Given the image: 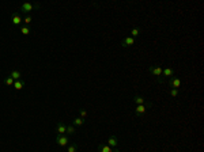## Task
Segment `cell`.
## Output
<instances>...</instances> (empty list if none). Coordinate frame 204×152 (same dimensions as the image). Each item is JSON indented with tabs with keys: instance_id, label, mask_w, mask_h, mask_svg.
<instances>
[{
	"instance_id": "cell-1",
	"label": "cell",
	"mask_w": 204,
	"mask_h": 152,
	"mask_svg": "<svg viewBox=\"0 0 204 152\" xmlns=\"http://www.w3.org/2000/svg\"><path fill=\"white\" fill-rule=\"evenodd\" d=\"M41 5L38 4H33V3H29V2H26V3H23V4L21 5V7H19V10L22 11V12L23 14H26V15H29L30 12H31L33 10H35V8H40Z\"/></svg>"
},
{
	"instance_id": "cell-2",
	"label": "cell",
	"mask_w": 204,
	"mask_h": 152,
	"mask_svg": "<svg viewBox=\"0 0 204 152\" xmlns=\"http://www.w3.org/2000/svg\"><path fill=\"white\" fill-rule=\"evenodd\" d=\"M162 76H163V78H169V79L173 78V76H174V69L171 67H165L162 69ZM162 76H160V79H162ZM160 79H158L157 81L159 84H162V80H160Z\"/></svg>"
},
{
	"instance_id": "cell-3",
	"label": "cell",
	"mask_w": 204,
	"mask_h": 152,
	"mask_svg": "<svg viewBox=\"0 0 204 152\" xmlns=\"http://www.w3.org/2000/svg\"><path fill=\"white\" fill-rule=\"evenodd\" d=\"M54 140H56L57 145H60V147H65V145H68V143H70L67 135H57L56 137H54Z\"/></svg>"
},
{
	"instance_id": "cell-4",
	"label": "cell",
	"mask_w": 204,
	"mask_h": 152,
	"mask_svg": "<svg viewBox=\"0 0 204 152\" xmlns=\"http://www.w3.org/2000/svg\"><path fill=\"white\" fill-rule=\"evenodd\" d=\"M169 86H170L171 88L178 90L180 87H181V79L177 78V76H173V78H170V80H169Z\"/></svg>"
},
{
	"instance_id": "cell-5",
	"label": "cell",
	"mask_w": 204,
	"mask_h": 152,
	"mask_svg": "<svg viewBox=\"0 0 204 152\" xmlns=\"http://www.w3.org/2000/svg\"><path fill=\"white\" fill-rule=\"evenodd\" d=\"M162 67H150L148 68V72L151 73V75L157 76L158 79H160V76H162Z\"/></svg>"
},
{
	"instance_id": "cell-6",
	"label": "cell",
	"mask_w": 204,
	"mask_h": 152,
	"mask_svg": "<svg viewBox=\"0 0 204 152\" xmlns=\"http://www.w3.org/2000/svg\"><path fill=\"white\" fill-rule=\"evenodd\" d=\"M133 43H135V38H132L129 35V37H125L124 40L121 41V46L122 48H128V46H132Z\"/></svg>"
},
{
	"instance_id": "cell-7",
	"label": "cell",
	"mask_w": 204,
	"mask_h": 152,
	"mask_svg": "<svg viewBox=\"0 0 204 152\" xmlns=\"http://www.w3.org/2000/svg\"><path fill=\"white\" fill-rule=\"evenodd\" d=\"M11 22H12L14 26H21V23H22V16L19 15L18 12H14V14H12V18H11Z\"/></svg>"
},
{
	"instance_id": "cell-8",
	"label": "cell",
	"mask_w": 204,
	"mask_h": 152,
	"mask_svg": "<svg viewBox=\"0 0 204 152\" xmlns=\"http://www.w3.org/2000/svg\"><path fill=\"white\" fill-rule=\"evenodd\" d=\"M146 110H147V107L144 105H138L136 106V109H135V116L136 117H141L144 113H146Z\"/></svg>"
},
{
	"instance_id": "cell-9",
	"label": "cell",
	"mask_w": 204,
	"mask_h": 152,
	"mask_svg": "<svg viewBox=\"0 0 204 152\" xmlns=\"http://www.w3.org/2000/svg\"><path fill=\"white\" fill-rule=\"evenodd\" d=\"M108 145L110 147V148H117V145H118V140H117L116 136H110L108 140Z\"/></svg>"
},
{
	"instance_id": "cell-10",
	"label": "cell",
	"mask_w": 204,
	"mask_h": 152,
	"mask_svg": "<svg viewBox=\"0 0 204 152\" xmlns=\"http://www.w3.org/2000/svg\"><path fill=\"white\" fill-rule=\"evenodd\" d=\"M10 76L14 79V80H21L22 79V72L19 69H14V71H11Z\"/></svg>"
},
{
	"instance_id": "cell-11",
	"label": "cell",
	"mask_w": 204,
	"mask_h": 152,
	"mask_svg": "<svg viewBox=\"0 0 204 152\" xmlns=\"http://www.w3.org/2000/svg\"><path fill=\"white\" fill-rule=\"evenodd\" d=\"M65 130H67V126H65L63 122H59V124H57V128H56L57 135H65Z\"/></svg>"
},
{
	"instance_id": "cell-12",
	"label": "cell",
	"mask_w": 204,
	"mask_h": 152,
	"mask_svg": "<svg viewBox=\"0 0 204 152\" xmlns=\"http://www.w3.org/2000/svg\"><path fill=\"white\" fill-rule=\"evenodd\" d=\"M23 87H24V80H22V79H21V80H15V81H14V88H15V90H18V91H19V90H22Z\"/></svg>"
},
{
	"instance_id": "cell-13",
	"label": "cell",
	"mask_w": 204,
	"mask_h": 152,
	"mask_svg": "<svg viewBox=\"0 0 204 152\" xmlns=\"http://www.w3.org/2000/svg\"><path fill=\"white\" fill-rule=\"evenodd\" d=\"M19 30H21V33L23 35H29L30 33H31V30H30L29 26H19Z\"/></svg>"
},
{
	"instance_id": "cell-14",
	"label": "cell",
	"mask_w": 204,
	"mask_h": 152,
	"mask_svg": "<svg viewBox=\"0 0 204 152\" xmlns=\"http://www.w3.org/2000/svg\"><path fill=\"white\" fill-rule=\"evenodd\" d=\"M133 100H135L138 105H144V102H146V99H144L143 97H140V95H138V94L133 97Z\"/></svg>"
},
{
	"instance_id": "cell-15",
	"label": "cell",
	"mask_w": 204,
	"mask_h": 152,
	"mask_svg": "<svg viewBox=\"0 0 204 152\" xmlns=\"http://www.w3.org/2000/svg\"><path fill=\"white\" fill-rule=\"evenodd\" d=\"M139 35H140V29H139V27H135V29L131 30V37L132 38H136V37H139Z\"/></svg>"
},
{
	"instance_id": "cell-16",
	"label": "cell",
	"mask_w": 204,
	"mask_h": 152,
	"mask_svg": "<svg viewBox=\"0 0 204 152\" xmlns=\"http://www.w3.org/2000/svg\"><path fill=\"white\" fill-rule=\"evenodd\" d=\"M84 124V119L83 118H80V117H78V118H75L73 119V126H82V125Z\"/></svg>"
},
{
	"instance_id": "cell-17",
	"label": "cell",
	"mask_w": 204,
	"mask_h": 152,
	"mask_svg": "<svg viewBox=\"0 0 204 152\" xmlns=\"http://www.w3.org/2000/svg\"><path fill=\"white\" fill-rule=\"evenodd\" d=\"M76 149H78V144L72 143V144H70V145H68L67 152H76Z\"/></svg>"
},
{
	"instance_id": "cell-18",
	"label": "cell",
	"mask_w": 204,
	"mask_h": 152,
	"mask_svg": "<svg viewBox=\"0 0 204 152\" xmlns=\"http://www.w3.org/2000/svg\"><path fill=\"white\" fill-rule=\"evenodd\" d=\"M99 152H112V148L108 144H103V145L99 147Z\"/></svg>"
},
{
	"instance_id": "cell-19",
	"label": "cell",
	"mask_w": 204,
	"mask_h": 152,
	"mask_svg": "<svg viewBox=\"0 0 204 152\" xmlns=\"http://www.w3.org/2000/svg\"><path fill=\"white\" fill-rule=\"evenodd\" d=\"M75 126L73 125H70V126H67V130H65V135H73L75 133Z\"/></svg>"
},
{
	"instance_id": "cell-20",
	"label": "cell",
	"mask_w": 204,
	"mask_h": 152,
	"mask_svg": "<svg viewBox=\"0 0 204 152\" xmlns=\"http://www.w3.org/2000/svg\"><path fill=\"white\" fill-rule=\"evenodd\" d=\"M31 22H33L31 15H26V16H24V19H23V23L24 24H27V26H29V24H31Z\"/></svg>"
},
{
	"instance_id": "cell-21",
	"label": "cell",
	"mask_w": 204,
	"mask_h": 152,
	"mask_svg": "<svg viewBox=\"0 0 204 152\" xmlns=\"http://www.w3.org/2000/svg\"><path fill=\"white\" fill-rule=\"evenodd\" d=\"M14 81H15V80H14V79L11 78V76H8V78L4 80V83L7 84V86H14Z\"/></svg>"
},
{
	"instance_id": "cell-22",
	"label": "cell",
	"mask_w": 204,
	"mask_h": 152,
	"mask_svg": "<svg viewBox=\"0 0 204 152\" xmlns=\"http://www.w3.org/2000/svg\"><path fill=\"white\" fill-rule=\"evenodd\" d=\"M170 95H171V97H173V98H176L177 95H178V90H176V88H171V90H170Z\"/></svg>"
},
{
	"instance_id": "cell-23",
	"label": "cell",
	"mask_w": 204,
	"mask_h": 152,
	"mask_svg": "<svg viewBox=\"0 0 204 152\" xmlns=\"http://www.w3.org/2000/svg\"><path fill=\"white\" fill-rule=\"evenodd\" d=\"M79 113H80V118H86V117H87V111L86 110H82V109H80V110H79Z\"/></svg>"
},
{
	"instance_id": "cell-24",
	"label": "cell",
	"mask_w": 204,
	"mask_h": 152,
	"mask_svg": "<svg viewBox=\"0 0 204 152\" xmlns=\"http://www.w3.org/2000/svg\"><path fill=\"white\" fill-rule=\"evenodd\" d=\"M112 152H120V151H118V148H114V149H112Z\"/></svg>"
}]
</instances>
